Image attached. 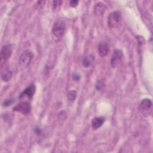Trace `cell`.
Masks as SVG:
<instances>
[{"label": "cell", "mask_w": 153, "mask_h": 153, "mask_svg": "<svg viewBox=\"0 0 153 153\" xmlns=\"http://www.w3.org/2000/svg\"><path fill=\"white\" fill-rule=\"evenodd\" d=\"M121 15L120 11H115L110 13L108 17V25L109 27H117L121 21Z\"/></svg>", "instance_id": "obj_1"}, {"label": "cell", "mask_w": 153, "mask_h": 153, "mask_svg": "<svg viewBox=\"0 0 153 153\" xmlns=\"http://www.w3.org/2000/svg\"><path fill=\"white\" fill-rule=\"evenodd\" d=\"M33 57V54L31 51L29 50L24 51L19 57V62L20 66L23 68L28 66L30 63Z\"/></svg>", "instance_id": "obj_2"}, {"label": "cell", "mask_w": 153, "mask_h": 153, "mask_svg": "<svg viewBox=\"0 0 153 153\" xmlns=\"http://www.w3.org/2000/svg\"><path fill=\"white\" fill-rule=\"evenodd\" d=\"M66 30L65 23L62 20L54 22L52 27V33L56 38H61L65 33Z\"/></svg>", "instance_id": "obj_3"}, {"label": "cell", "mask_w": 153, "mask_h": 153, "mask_svg": "<svg viewBox=\"0 0 153 153\" xmlns=\"http://www.w3.org/2000/svg\"><path fill=\"white\" fill-rule=\"evenodd\" d=\"M13 111L21 112L23 114H27L31 111V106L29 102H20L13 108Z\"/></svg>", "instance_id": "obj_4"}, {"label": "cell", "mask_w": 153, "mask_h": 153, "mask_svg": "<svg viewBox=\"0 0 153 153\" xmlns=\"http://www.w3.org/2000/svg\"><path fill=\"white\" fill-rule=\"evenodd\" d=\"M123 57V53L121 50H114L111 60V65L113 68L117 67L121 62Z\"/></svg>", "instance_id": "obj_5"}, {"label": "cell", "mask_w": 153, "mask_h": 153, "mask_svg": "<svg viewBox=\"0 0 153 153\" xmlns=\"http://www.w3.org/2000/svg\"><path fill=\"white\" fill-rule=\"evenodd\" d=\"M36 91V87L34 84H31L27 86L19 95L20 99H23L24 97H27L30 99L32 98L33 94Z\"/></svg>", "instance_id": "obj_6"}, {"label": "cell", "mask_w": 153, "mask_h": 153, "mask_svg": "<svg viewBox=\"0 0 153 153\" xmlns=\"http://www.w3.org/2000/svg\"><path fill=\"white\" fill-rule=\"evenodd\" d=\"M12 54V48L10 44H6L2 46L1 51V61H6L9 59Z\"/></svg>", "instance_id": "obj_7"}, {"label": "cell", "mask_w": 153, "mask_h": 153, "mask_svg": "<svg viewBox=\"0 0 153 153\" xmlns=\"http://www.w3.org/2000/svg\"><path fill=\"white\" fill-rule=\"evenodd\" d=\"M109 51V47L108 44L105 42L102 41L99 43L98 46V52L100 56L105 57L107 56Z\"/></svg>", "instance_id": "obj_8"}, {"label": "cell", "mask_w": 153, "mask_h": 153, "mask_svg": "<svg viewBox=\"0 0 153 153\" xmlns=\"http://www.w3.org/2000/svg\"><path fill=\"white\" fill-rule=\"evenodd\" d=\"M105 122V118L103 117H95L92 120L91 126L93 130H96L100 127Z\"/></svg>", "instance_id": "obj_9"}, {"label": "cell", "mask_w": 153, "mask_h": 153, "mask_svg": "<svg viewBox=\"0 0 153 153\" xmlns=\"http://www.w3.org/2000/svg\"><path fill=\"white\" fill-rule=\"evenodd\" d=\"M105 10V5L101 2L96 3L94 6V13L96 16H99L103 14Z\"/></svg>", "instance_id": "obj_10"}, {"label": "cell", "mask_w": 153, "mask_h": 153, "mask_svg": "<svg viewBox=\"0 0 153 153\" xmlns=\"http://www.w3.org/2000/svg\"><path fill=\"white\" fill-rule=\"evenodd\" d=\"M94 60V56L92 54L87 55L83 58L82 60V65L85 68H88L91 66Z\"/></svg>", "instance_id": "obj_11"}, {"label": "cell", "mask_w": 153, "mask_h": 153, "mask_svg": "<svg viewBox=\"0 0 153 153\" xmlns=\"http://www.w3.org/2000/svg\"><path fill=\"white\" fill-rule=\"evenodd\" d=\"M152 106V102L149 99H144L140 102V109L142 111H148Z\"/></svg>", "instance_id": "obj_12"}, {"label": "cell", "mask_w": 153, "mask_h": 153, "mask_svg": "<svg viewBox=\"0 0 153 153\" xmlns=\"http://www.w3.org/2000/svg\"><path fill=\"white\" fill-rule=\"evenodd\" d=\"M12 75L13 72L10 70L5 69L4 72L1 73V79L5 82H8L11 79Z\"/></svg>", "instance_id": "obj_13"}, {"label": "cell", "mask_w": 153, "mask_h": 153, "mask_svg": "<svg viewBox=\"0 0 153 153\" xmlns=\"http://www.w3.org/2000/svg\"><path fill=\"white\" fill-rule=\"evenodd\" d=\"M68 99L69 102H74L76 97V92L75 90H70L68 93Z\"/></svg>", "instance_id": "obj_14"}, {"label": "cell", "mask_w": 153, "mask_h": 153, "mask_svg": "<svg viewBox=\"0 0 153 153\" xmlns=\"http://www.w3.org/2000/svg\"><path fill=\"white\" fill-rule=\"evenodd\" d=\"M104 87H105V84L103 82L101 81H98L96 84V88L99 91L102 90L104 88Z\"/></svg>", "instance_id": "obj_15"}, {"label": "cell", "mask_w": 153, "mask_h": 153, "mask_svg": "<svg viewBox=\"0 0 153 153\" xmlns=\"http://www.w3.org/2000/svg\"><path fill=\"white\" fill-rule=\"evenodd\" d=\"M62 3V1H54L53 2V8L54 10H57L61 5Z\"/></svg>", "instance_id": "obj_16"}, {"label": "cell", "mask_w": 153, "mask_h": 153, "mask_svg": "<svg viewBox=\"0 0 153 153\" xmlns=\"http://www.w3.org/2000/svg\"><path fill=\"white\" fill-rule=\"evenodd\" d=\"M13 102H14L13 99H7L4 101V102L2 103V105L4 106H8L9 105H11Z\"/></svg>", "instance_id": "obj_17"}, {"label": "cell", "mask_w": 153, "mask_h": 153, "mask_svg": "<svg viewBox=\"0 0 153 153\" xmlns=\"http://www.w3.org/2000/svg\"><path fill=\"white\" fill-rule=\"evenodd\" d=\"M78 1H76V0H72V1H71L69 2V4H70V6L72 7H75L78 4Z\"/></svg>", "instance_id": "obj_18"}, {"label": "cell", "mask_w": 153, "mask_h": 153, "mask_svg": "<svg viewBox=\"0 0 153 153\" xmlns=\"http://www.w3.org/2000/svg\"><path fill=\"white\" fill-rule=\"evenodd\" d=\"M73 79L77 81H78L80 79V76L78 74H75L73 75Z\"/></svg>", "instance_id": "obj_19"}, {"label": "cell", "mask_w": 153, "mask_h": 153, "mask_svg": "<svg viewBox=\"0 0 153 153\" xmlns=\"http://www.w3.org/2000/svg\"><path fill=\"white\" fill-rule=\"evenodd\" d=\"M137 37H138V38H137V39L138 40V42H139V43H140V44H142L143 42V40H144V38H143V37H142V36H137Z\"/></svg>", "instance_id": "obj_20"}, {"label": "cell", "mask_w": 153, "mask_h": 153, "mask_svg": "<svg viewBox=\"0 0 153 153\" xmlns=\"http://www.w3.org/2000/svg\"><path fill=\"white\" fill-rule=\"evenodd\" d=\"M35 133H36L37 134H39L41 133L40 129H39L38 127H36V128H35Z\"/></svg>", "instance_id": "obj_21"}]
</instances>
